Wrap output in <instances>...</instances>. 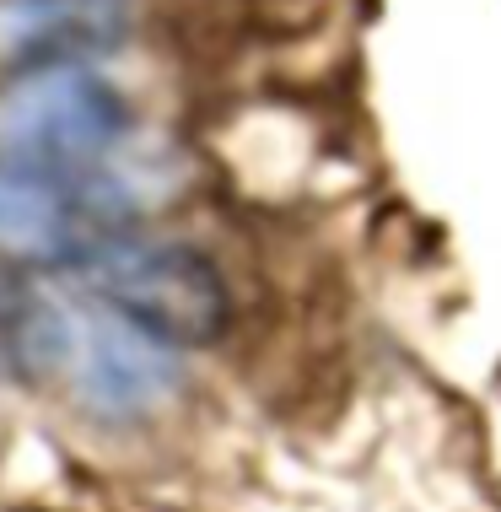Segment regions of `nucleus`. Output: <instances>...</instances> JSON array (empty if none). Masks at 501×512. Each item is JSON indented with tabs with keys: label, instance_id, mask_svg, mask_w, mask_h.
<instances>
[{
	"label": "nucleus",
	"instance_id": "nucleus-1",
	"mask_svg": "<svg viewBox=\"0 0 501 512\" xmlns=\"http://www.w3.org/2000/svg\"><path fill=\"white\" fill-rule=\"evenodd\" d=\"M71 275L103 302L108 313L162 335L178 351L221 340L232 318L227 281L200 248L167 243V238H97L76 259H65Z\"/></svg>",
	"mask_w": 501,
	"mask_h": 512
},
{
	"label": "nucleus",
	"instance_id": "nucleus-2",
	"mask_svg": "<svg viewBox=\"0 0 501 512\" xmlns=\"http://www.w3.org/2000/svg\"><path fill=\"white\" fill-rule=\"evenodd\" d=\"M124 130H130V108L119 87L92 76L87 65L33 71L0 98V157L54 178L103 173Z\"/></svg>",
	"mask_w": 501,
	"mask_h": 512
},
{
	"label": "nucleus",
	"instance_id": "nucleus-3",
	"mask_svg": "<svg viewBox=\"0 0 501 512\" xmlns=\"http://www.w3.org/2000/svg\"><path fill=\"white\" fill-rule=\"evenodd\" d=\"M108 211H119V195L103 173L54 178L0 157V254L6 259H76L87 243L114 238Z\"/></svg>",
	"mask_w": 501,
	"mask_h": 512
},
{
	"label": "nucleus",
	"instance_id": "nucleus-4",
	"mask_svg": "<svg viewBox=\"0 0 501 512\" xmlns=\"http://www.w3.org/2000/svg\"><path fill=\"white\" fill-rule=\"evenodd\" d=\"M76 394L97 421H141L178 389V345L108 313L76 324Z\"/></svg>",
	"mask_w": 501,
	"mask_h": 512
},
{
	"label": "nucleus",
	"instance_id": "nucleus-5",
	"mask_svg": "<svg viewBox=\"0 0 501 512\" xmlns=\"http://www.w3.org/2000/svg\"><path fill=\"white\" fill-rule=\"evenodd\" d=\"M130 38V0H0V60L17 76L71 71Z\"/></svg>",
	"mask_w": 501,
	"mask_h": 512
},
{
	"label": "nucleus",
	"instance_id": "nucleus-6",
	"mask_svg": "<svg viewBox=\"0 0 501 512\" xmlns=\"http://www.w3.org/2000/svg\"><path fill=\"white\" fill-rule=\"evenodd\" d=\"M76 356V318L17 265H0V383H44Z\"/></svg>",
	"mask_w": 501,
	"mask_h": 512
}]
</instances>
